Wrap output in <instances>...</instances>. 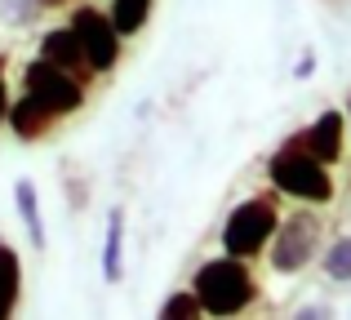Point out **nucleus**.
<instances>
[{"mask_svg": "<svg viewBox=\"0 0 351 320\" xmlns=\"http://www.w3.org/2000/svg\"><path fill=\"white\" fill-rule=\"evenodd\" d=\"M14 200H18V214H23V227H27V236H32V245L36 249H45V223H40V196H36V182L32 178H18L14 182Z\"/></svg>", "mask_w": 351, "mask_h": 320, "instance_id": "f8f14e48", "label": "nucleus"}, {"mask_svg": "<svg viewBox=\"0 0 351 320\" xmlns=\"http://www.w3.org/2000/svg\"><path fill=\"white\" fill-rule=\"evenodd\" d=\"M40 9H62V5H71V0H36Z\"/></svg>", "mask_w": 351, "mask_h": 320, "instance_id": "a211bd4d", "label": "nucleus"}, {"mask_svg": "<svg viewBox=\"0 0 351 320\" xmlns=\"http://www.w3.org/2000/svg\"><path fill=\"white\" fill-rule=\"evenodd\" d=\"M103 276H107V285H120V280H125V209H112V214H107Z\"/></svg>", "mask_w": 351, "mask_h": 320, "instance_id": "9d476101", "label": "nucleus"}, {"mask_svg": "<svg viewBox=\"0 0 351 320\" xmlns=\"http://www.w3.org/2000/svg\"><path fill=\"white\" fill-rule=\"evenodd\" d=\"M152 5L156 0H112V23L120 36H138L152 18Z\"/></svg>", "mask_w": 351, "mask_h": 320, "instance_id": "ddd939ff", "label": "nucleus"}, {"mask_svg": "<svg viewBox=\"0 0 351 320\" xmlns=\"http://www.w3.org/2000/svg\"><path fill=\"white\" fill-rule=\"evenodd\" d=\"M67 27L80 36V45H85V58H89V67H94V76L116 71V62H120V40H125V36L116 32L112 14H103V9H94V5H80V9H71Z\"/></svg>", "mask_w": 351, "mask_h": 320, "instance_id": "39448f33", "label": "nucleus"}, {"mask_svg": "<svg viewBox=\"0 0 351 320\" xmlns=\"http://www.w3.org/2000/svg\"><path fill=\"white\" fill-rule=\"evenodd\" d=\"M293 143H298V147H307L316 160L334 164L338 156H343V116H338V112H325L316 125H311V130L293 134Z\"/></svg>", "mask_w": 351, "mask_h": 320, "instance_id": "1a4fd4ad", "label": "nucleus"}, {"mask_svg": "<svg viewBox=\"0 0 351 320\" xmlns=\"http://www.w3.org/2000/svg\"><path fill=\"white\" fill-rule=\"evenodd\" d=\"M311 67H316V53H302V58H298V67H293V76H298V80H307V76H311Z\"/></svg>", "mask_w": 351, "mask_h": 320, "instance_id": "f3484780", "label": "nucleus"}, {"mask_svg": "<svg viewBox=\"0 0 351 320\" xmlns=\"http://www.w3.org/2000/svg\"><path fill=\"white\" fill-rule=\"evenodd\" d=\"M347 107H351V103H347Z\"/></svg>", "mask_w": 351, "mask_h": 320, "instance_id": "6ab92c4d", "label": "nucleus"}, {"mask_svg": "<svg viewBox=\"0 0 351 320\" xmlns=\"http://www.w3.org/2000/svg\"><path fill=\"white\" fill-rule=\"evenodd\" d=\"M196 316H205L196 289H191V294H169V298L160 303V320H196Z\"/></svg>", "mask_w": 351, "mask_h": 320, "instance_id": "4468645a", "label": "nucleus"}, {"mask_svg": "<svg viewBox=\"0 0 351 320\" xmlns=\"http://www.w3.org/2000/svg\"><path fill=\"white\" fill-rule=\"evenodd\" d=\"M191 289H196L205 316H236V312H245V307L254 303V294H258L254 271H249L245 258H236V254L209 258L205 267L196 271Z\"/></svg>", "mask_w": 351, "mask_h": 320, "instance_id": "f257e3e1", "label": "nucleus"}, {"mask_svg": "<svg viewBox=\"0 0 351 320\" xmlns=\"http://www.w3.org/2000/svg\"><path fill=\"white\" fill-rule=\"evenodd\" d=\"M311 254H316V223L307 214L276 227V245H271V267L276 271H302L311 262Z\"/></svg>", "mask_w": 351, "mask_h": 320, "instance_id": "423d86ee", "label": "nucleus"}, {"mask_svg": "<svg viewBox=\"0 0 351 320\" xmlns=\"http://www.w3.org/2000/svg\"><path fill=\"white\" fill-rule=\"evenodd\" d=\"M5 125H9V134H14V138H23V143H40L45 134L58 125V112H49V107H45L36 94H27V89H23V98H18V103H9Z\"/></svg>", "mask_w": 351, "mask_h": 320, "instance_id": "6e6552de", "label": "nucleus"}, {"mask_svg": "<svg viewBox=\"0 0 351 320\" xmlns=\"http://www.w3.org/2000/svg\"><path fill=\"white\" fill-rule=\"evenodd\" d=\"M280 227V214L267 196H254V200H240V205L227 214V227H223V249L236 254V258H254V254L267 249V241L276 236Z\"/></svg>", "mask_w": 351, "mask_h": 320, "instance_id": "7ed1b4c3", "label": "nucleus"}, {"mask_svg": "<svg viewBox=\"0 0 351 320\" xmlns=\"http://www.w3.org/2000/svg\"><path fill=\"white\" fill-rule=\"evenodd\" d=\"M40 58H49L53 67H62V71H71L76 80H94L85 45H80V36L71 32V27H49V32L40 36Z\"/></svg>", "mask_w": 351, "mask_h": 320, "instance_id": "0eeeda50", "label": "nucleus"}, {"mask_svg": "<svg viewBox=\"0 0 351 320\" xmlns=\"http://www.w3.org/2000/svg\"><path fill=\"white\" fill-rule=\"evenodd\" d=\"M267 173H271L276 191L293 200H307V205H325L334 200V178H329V164L316 160L307 147H298L293 138H285V147L267 160Z\"/></svg>", "mask_w": 351, "mask_h": 320, "instance_id": "f03ea898", "label": "nucleus"}, {"mask_svg": "<svg viewBox=\"0 0 351 320\" xmlns=\"http://www.w3.org/2000/svg\"><path fill=\"white\" fill-rule=\"evenodd\" d=\"M5 112H9V85H5V53H0V125H5Z\"/></svg>", "mask_w": 351, "mask_h": 320, "instance_id": "dca6fc26", "label": "nucleus"}, {"mask_svg": "<svg viewBox=\"0 0 351 320\" xmlns=\"http://www.w3.org/2000/svg\"><path fill=\"white\" fill-rule=\"evenodd\" d=\"M18 298H23V262H18L14 245L0 241V320L18 312Z\"/></svg>", "mask_w": 351, "mask_h": 320, "instance_id": "9b49d317", "label": "nucleus"}, {"mask_svg": "<svg viewBox=\"0 0 351 320\" xmlns=\"http://www.w3.org/2000/svg\"><path fill=\"white\" fill-rule=\"evenodd\" d=\"M325 271L334 280H351V236H343V241H334L325 249Z\"/></svg>", "mask_w": 351, "mask_h": 320, "instance_id": "2eb2a0df", "label": "nucleus"}, {"mask_svg": "<svg viewBox=\"0 0 351 320\" xmlns=\"http://www.w3.org/2000/svg\"><path fill=\"white\" fill-rule=\"evenodd\" d=\"M23 89L36 94L49 112H58V116H76L80 107H85V80H76L71 71L53 67V62L40 58V53L23 67Z\"/></svg>", "mask_w": 351, "mask_h": 320, "instance_id": "20e7f679", "label": "nucleus"}]
</instances>
